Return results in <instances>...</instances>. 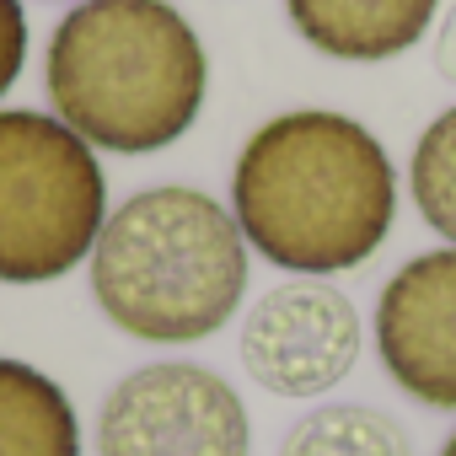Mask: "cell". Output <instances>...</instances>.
I'll use <instances>...</instances> for the list:
<instances>
[{
	"label": "cell",
	"mask_w": 456,
	"mask_h": 456,
	"mask_svg": "<svg viewBox=\"0 0 456 456\" xmlns=\"http://www.w3.org/2000/svg\"><path fill=\"white\" fill-rule=\"evenodd\" d=\"M232 215L274 269L328 280L360 269L392 232L397 172L349 113L290 108L258 124L232 167Z\"/></svg>",
	"instance_id": "cell-1"
},
{
	"label": "cell",
	"mask_w": 456,
	"mask_h": 456,
	"mask_svg": "<svg viewBox=\"0 0 456 456\" xmlns=\"http://www.w3.org/2000/svg\"><path fill=\"white\" fill-rule=\"evenodd\" d=\"M44 92L92 151L151 156L199 124L209 54L172 0H81L49 38Z\"/></svg>",
	"instance_id": "cell-2"
},
{
	"label": "cell",
	"mask_w": 456,
	"mask_h": 456,
	"mask_svg": "<svg viewBox=\"0 0 456 456\" xmlns=\"http://www.w3.org/2000/svg\"><path fill=\"white\" fill-rule=\"evenodd\" d=\"M92 296L140 344H199L242 312L248 237L215 193L156 183L129 193L97 232Z\"/></svg>",
	"instance_id": "cell-3"
},
{
	"label": "cell",
	"mask_w": 456,
	"mask_h": 456,
	"mask_svg": "<svg viewBox=\"0 0 456 456\" xmlns=\"http://www.w3.org/2000/svg\"><path fill=\"white\" fill-rule=\"evenodd\" d=\"M108 220L97 151L38 108H0V285H49L92 258Z\"/></svg>",
	"instance_id": "cell-4"
},
{
	"label": "cell",
	"mask_w": 456,
	"mask_h": 456,
	"mask_svg": "<svg viewBox=\"0 0 456 456\" xmlns=\"http://www.w3.org/2000/svg\"><path fill=\"white\" fill-rule=\"evenodd\" d=\"M253 424L209 365L156 360L129 370L97 413V456H248Z\"/></svg>",
	"instance_id": "cell-5"
},
{
	"label": "cell",
	"mask_w": 456,
	"mask_h": 456,
	"mask_svg": "<svg viewBox=\"0 0 456 456\" xmlns=\"http://www.w3.org/2000/svg\"><path fill=\"white\" fill-rule=\"evenodd\" d=\"M360 312L322 280H290L258 296L242 322V365L274 397H322L360 360Z\"/></svg>",
	"instance_id": "cell-6"
},
{
	"label": "cell",
	"mask_w": 456,
	"mask_h": 456,
	"mask_svg": "<svg viewBox=\"0 0 456 456\" xmlns=\"http://www.w3.org/2000/svg\"><path fill=\"white\" fill-rule=\"evenodd\" d=\"M376 354L424 408H456V248L413 253L376 301Z\"/></svg>",
	"instance_id": "cell-7"
},
{
	"label": "cell",
	"mask_w": 456,
	"mask_h": 456,
	"mask_svg": "<svg viewBox=\"0 0 456 456\" xmlns=\"http://www.w3.org/2000/svg\"><path fill=\"white\" fill-rule=\"evenodd\" d=\"M440 0H285L290 28L328 60L376 65L408 54L435 28Z\"/></svg>",
	"instance_id": "cell-8"
},
{
	"label": "cell",
	"mask_w": 456,
	"mask_h": 456,
	"mask_svg": "<svg viewBox=\"0 0 456 456\" xmlns=\"http://www.w3.org/2000/svg\"><path fill=\"white\" fill-rule=\"evenodd\" d=\"M0 456H81V419L54 376L0 354Z\"/></svg>",
	"instance_id": "cell-9"
},
{
	"label": "cell",
	"mask_w": 456,
	"mask_h": 456,
	"mask_svg": "<svg viewBox=\"0 0 456 456\" xmlns=\"http://www.w3.org/2000/svg\"><path fill=\"white\" fill-rule=\"evenodd\" d=\"M280 456H413L408 429L365 403H328L290 424Z\"/></svg>",
	"instance_id": "cell-10"
},
{
	"label": "cell",
	"mask_w": 456,
	"mask_h": 456,
	"mask_svg": "<svg viewBox=\"0 0 456 456\" xmlns=\"http://www.w3.org/2000/svg\"><path fill=\"white\" fill-rule=\"evenodd\" d=\"M408 188H413V209L424 215V225L435 237H445V248H456V108L429 118V129L413 140Z\"/></svg>",
	"instance_id": "cell-11"
},
{
	"label": "cell",
	"mask_w": 456,
	"mask_h": 456,
	"mask_svg": "<svg viewBox=\"0 0 456 456\" xmlns=\"http://www.w3.org/2000/svg\"><path fill=\"white\" fill-rule=\"evenodd\" d=\"M28 65V12L22 0H0V97L17 86Z\"/></svg>",
	"instance_id": "cell-12"
},
{
	"label": "cell",
	"mask_w": 456,
	"mask_h": 456,
	"mask_svg": "<svg viewBox=\"0 0 456 456\" xmlns=\"http://www.w3.org/2000/svg\"><path fill=\"white\" fill-rule=\"evenodd\" d=\"M435 70H440V81H451L456 86V6L440 17V28H435Z\"/></svg>",
	"instance_id": "cell-13"
},
{
	"label": "cell",
	"mask_w": 456,
	"mask_h": 456,
	"mask_svg": "<svg viewBox=\"0 0 456 456\" xmlns=\"http://www.w3.org/2000/svg\"><path fill=\"white\" fill-rule=\"evenodd\" d=\"M440 456H456V435H451V440H445V445H440Z\"/></svg>",
	"instance_id": "cell-14"
},
{
	"label": "cell",
	"mask_w": 456,
	"mask_h": 456,
	"mask_svg": "<svg viewBox=\"0 0 456 456\" xmlns=\"http://www.w3.org/2000/svg\"><path fill=\"white\" fill-rule=\"evenodd\" d=\"M76 6H81V0H76Z\"/></svg>",
	"instance_id": "cell-15"
}]
</instances>
